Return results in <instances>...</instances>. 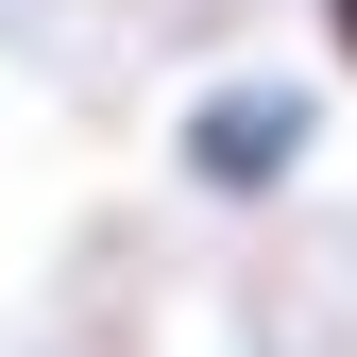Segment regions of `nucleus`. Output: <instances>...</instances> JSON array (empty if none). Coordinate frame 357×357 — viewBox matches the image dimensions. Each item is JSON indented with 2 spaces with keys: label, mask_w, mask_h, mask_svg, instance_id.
<instances>
[{
  "label": "nucleus",
  "mask_w": 357,
  "mask_h": 357,
  "mask_svg": "<svg viewBox=\"0 0 357 357\" xmlns=\"http://www.w3.org/2000/svg\"><path fill=\"white\" fill-rule=\"evenodd\" d=\"M324 52H340V68H357V0H324Z\"/></svg>",
  "instance_id": "f03ea898"
},
{
  "label": "nucleus",
  "mask_w": 357,
  "mask_h": 357,
  "mask_svg": "<svg viewBox=\"0 0 357 357\" xmlns=\"http://www.w3.org/2000/svg\"><path fill=\"white\" fill-rule=\"evenodd\" d=\"M306 137H324V85H273V68H238V85H204V102H188L170 170H188V188H221V204H273L289 170H306Z\"/></svg>",
  "instance_id": "f257e3e1"
}]
</instances>
